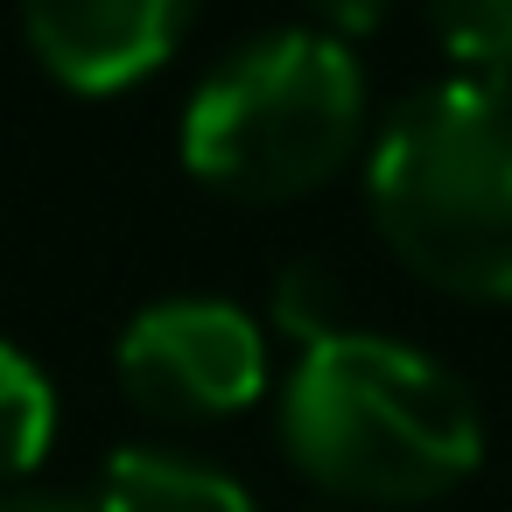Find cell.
I'll return each mask as SVG.
<instances>
[{
    "label": "cell",
    "mask_w": 512,
    "mask_h": 512,
    "mask_svg": "<svg viewBox=\"0 0 512 512\" xmlns=\"http://www.w3.org/2000/svg\"><path fill=\"white\" fill-rule=\"evenodd\" d=\"M260 379H267L260 330L232 302H204V295L155 302L120 337V386L134 393V407L169 421L232 414L260 393Z\"/></svg>",
    "instance_id": "4"
},
{
    "label": "cell",
    "mask_w": 512,
    "mask_h": 512,
    "mask_svg": "<svg viewBox=\"0 0 512 512\" xmlns=\"http://www.w3.org/2000/svg\"><path fill=\"white\" fill-rule=\"evenodd\" d=\"M50 428H57V400H50V379L0 344V484H15L43 463L50 449Z\"/></svg>",
    "instance_id": "7"
},
{
    "label": "cell",
    "mask_w": 512,
    "mask_h": 512,
    "mask_svg": "<svg viewBox=\"0 0 512 512\" xmlns=\"http://www.w3.org/2000/svg\"><path fill=\"white\" fill-rule=\"evenodd\" d=\"M0 512H85V505H64V498H0Z\"/></svg>",
    "instance_id": "10"
},
{
    "label": "cell",
    "mask_w": 512,
    "mask_h": 512,
    "mask_svg": "<svg viewBox=\"0 0 512 512\" xmlns=\"http://www.w3.org/2000/svg\"><path fill=\"white\" fill-rule=\"evenodd\" d=\"M428 22L456 64L484 71V85L512 71V0H428Z\"/></svg>",
    "instance_id": "8"
},
{
    "label": "cell",
    "mask_w": 512,
    "mask_h": 512,
    "mask_svg": "<svg viewBox=\"0 0 512 512\" xmlns=\"http://www.w3.org/2000/svg\"><path fill=\"white\" fill-rule=\"evenodd\" d=\"M197 0H22L36 57L78 92H120L148 78L183 36Z\"/></svg>",
    "instance_id": "5"
},
{
    "label": "cell",
    "mask_w": 512,
    "mask_h": 512,
    "mask_svg": "<svg viewBox=\"0 0 512 512\" xmlns=\"http://www.w3.org/2000/svg\"><path fill=\"white\" fill-rule=\"evenodd\" d=\"M372 218L386 246L435 288L512 295V106L498 85L414 92L372 155Z\"/></svg>",
    "instance_id": "2"
},
{
    "label": "cell",
    "mask_w": 512,
    "mask_h": 512,
    "mask_svg": "<svg viewBox=\"0 0 512 512\" xmlns=\"http://www.w3.org/2000/svg\"><path fill=\"white\" fill-rule=\"evenodd\" d=\"M99 512H253V498L197 463V456H169V449H120L106 463L99 484Z\"/></svg>",
    "instance_id": "6"
},
{
    "label": "cell",
    "mask_w": 512,
    "mask_h": 512,
    "mask_svg": "<svg viewBox=\"0 0 512 512\" xmlns=\"http://www.w3.org/2000/svg\"><path fill=\"white\" fill-rule=\"evenodd\" d=\"M281 442L316 484L372 505L442 498L484 456L470 393L435 358L365 330H330L302 351L281 400Z\"/></svg>",
    "instance_id": "1"
},
{
    "label": "cell",
    "mask_w": 512,
    "mask_h": 512,
    "mask_svg": "<svg viewBox=\"0 0 512 512\" xmlns=\"http://www.w3.org/2000/svg\"><path fill=\"white\" fill-rule=\"evenodd\" d=\"M309 8H316L330 29H344V36H365V29H379V15L393 8V0H309Z\"/></svg>",
    "instance_id": "9"
},
{
    "label": "cell",
    "mask_w": 512,
    "mask_h": 512,
    "mask_svg": "<svg viewBox=\"0 0 512 512\" xmlns=\"http://www.w3.org/2000/svg\"><path fill=\"white\" fill-rule=\"evenodd\" d=\"M358 64L330 36H260L204 78L183 113V162L197 183L274 204L316 190L358 141Z\"/></svg>",
    "instance_id": "3"
}]
</instances>
